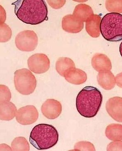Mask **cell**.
Instances as JSON below:
<instances>
[{"label":"cell","mask_w":122,"mask_h":151,"mask_svg":"<svg viewBox=\"0 0 122 151\" xmlns=\"http://www.w3.org/2000/svg\"><path fill=\"white\" fill-rule=\"evenodd\" d=\"M107 151H122V141H114L110 142L107 147Z\"/></svg>","instance_id":"25"},{"label":"cell","mask_w":122,"mask_h":151,"mask_svg":"<svg viewBox=\"0 0 122 151\" xmlns=\"http://www.w3.org/2000/svg\"><path fill=\"white\" fill-rule=\"evenodd\" d=\"M106 111L114 120L122 122V98L114 97L106 102Z\"/></svg>","instance_id":"10"},{"label":"cell","mask_w":122,"mask_h":151,"mask_svg":"<svg viewBox=\"0 0 122 151\" xmlns=\"http://www.w3.org/2000/svg\"><path fill=\"white\" fill-rule=\"evenodd\" d=\"M103 101V95L97 88L93 86H86L77 95L76 99L77 111L84 117L88 118L94 117L99 112Z\"/></svg>","instance_id":"2"},{"label":"cell","mask_w":122,"mask_h":151,"mask_svg":"<svg viewBox=\"0 0 122 151\" xmlns=\"http://www.w3.org/2000/svg\"><path fill=\"white\" fill-rule=\"evenodd\" d=\"M91 63L95 70L99 72L110 71L112 69L110 59L104 54L97 53L94 55L92 59Z\"/></svg>","instance_id":"12"},{"label":"cell","mask_w":122,"mask_h":151,"mask_svg":"<svg viewBox=\"0 0 122 151\" xmlns=\"http://www.w3.org/2000/svg\"><path fill=\"white\" fill-rule=\"evenodd\" d=\"M74 150L77 151H95V146L89 142L81 141L77 142L74 146Z\"/></svg>","instance_id":"23"},{"label":"cell","mask_w":122,"mask_h":151,"mask_svg":"<svg viewBox=\"0 0 122 151\" xmlns=\"http://www.w3.org/2000/svg\"><path fill=\"white\" fill-rule=\"evenodd\" d=\"M101 17L92 14L86 22L85 29L89 35L92 37H98L100 35Z\"/></svg>","instance_id":"13"},{"label":"cell","mask_w":122,"mask_h":151,"mask_svg":"<svg viewBox=\"0 0 122 151\" xmlns=\"http://www.w3.org/2000/svg\"><path fill=\"white\" fill-rule=\"evenodd\" d=\"M1 102L10 101L11 98V93L7 86L1 85Z\"/></svg>","instance_id":"24"},{"label":"cell","mask_w":122,"mask_h":151,"mask_svg":"<svg viewBox=\"0 0 122 151\" xmlns=\"http://www.w3.org/2000/svg\"><path fill=\"white\" fill-rule=\"evenodd\" d=\"M97 81L99 85L105 90H111L115 86V77L109 70L99 72L97 76Z\"/></svg>","instance_id":"15"},{"label":"cell","mask_w":122,"mask_h":151,"mask_svg":"<svg viewBox=\"0 0 122 151\" xmlns=\"http://www.w3.org/2000/svg\"><path fill=\"white\" fill-rule=\"evenodd\" d=\"M75 68L76 67L74 61L67 57H60L56 62V70L62 77H64L69 71Z\"/></svg>","instance_id":"18"},{"label":"cell","mask_w":122,"mask_h":151,"mask_svg":"<svg viewBox=\"0 0 122 151\" xmlns=\"http://www.w3.org/2000/svg\"><path fill=\"white\" fill-rule=\"evenodd\" d=\"M93 14V11L90 6L81 4L76 6L73 15L78 20L84 22Z\"/></svg>","instance_id":"17"},{"label":"cell","mask_w":122,"mask_h":151,"mask_svg":"<svg viewBox=\"0 0 122 151\" xmlns=\"http://www.w3.org/2000/svg\"><path fill=\"white\" fill-rule=\"evenodd\" d=\"M11 147L13 151L30 150V146L29 142L25 137H16L12 142Z\"/></svg>","instance_id":"20"},{"label":"cell","mask_w":122,"mask_h":151,"mask_svg":"<svg viewBox=\"0 0 122 151\" xmlns=\"http://www.w3.org/2000/svg\"><path fill=\"white\" fill-rule=\"evenodd\" d=\"M100 33L108 41L118 42L122 40V14L117 13L106 14L101 20Z\"/></svg>","instance_id":"4"},{"label":"cell","mask_w":122,"mask_h":151,"mask_svg":"<svg viewBox=\"0 0 122 151\" xmlns=\"http://www.w3.org/2000/svg\"><path fill=\"white\" fill-rule=\"evenodd\" d=\"M106 9L110 13H122V1L108 0L106 1Z\"/></svg>","instance_id":"21"},{"label":"cell","mask_w":122,"mask_h":151,"mask_svg":"<svg viewBox=\"0 0 122 151\" xmlns=\"http://www.w3.org/2000/svg\"><path fill=\"white\" fill-rule=\"evenodd\" d=\"M62 28L65 32L77 34L83 29L84 23L77 19L73 14H68L62 19Z\"/></svg>","instance_id":"11"},{"label":"cell","mask_w":122,"mask_h":151,"mask_svg":"<svg viewBox=\"0 0 122 151\" xmlns=\"http://www.w3.org/2000/svg\"><path fill=\"white\" fill-rule=\"evenodd\" d=\"M49 5L54 9H58L62 8L65 4L66 1H48Z\"/></svg>","instance_id":"26"},{"label":"cell","mask_w":122,"mask_h":151,"mask_svg":"<svg viewBox=\"0 0 122 151\" xmlns=\"http://www.w3.org/2000/svg\"><path fill=\"white\" fill-rule=\"evenodd\" d=\"M105 134L108 139L112 141L122 140V125L110 124L107 126Z\"/></svg>","instance_id":"19"},{"label":"cell","mask_w":122,"mask_h":151,"mask_svg":"<svg viewBox=\"0 0 122 151\" xmlns=\"http://www.w3.org/2000/svg\"><path fill=\"white\" fill-rule=\"evenodd\" d=\"M59 133L51 125L41 124L35 126L30 134V141L38 150L49 149L57 144Z\"/></svg>","instance_id":"3"},{"label":"cell","mask_w":122,"mask_h":151,"mask_svg":"<svg viewBox=\"0 0 122 151\" xmlns=\"http://www.w3.org/2000/svg\"><path fill=\"white\" fill-rule=\"evenodd\" d=\"M14 13L24 23L37 25L48 19L47 6L42 0H19L12 4Z\"/></svg>","instance_id":"1"},{"label":"cell","mask_w":122,"mask_h":151,"mask_svg":"<svg viewBox=\"0 0 122 151\" xmlns=\"http://www.w3.org/2000/svg\"><path fill=\"white\" fill-rule=\"evenodd\" d=\"M116 79V83L119 87L122 88V72L117 75Z\"/></svg>","instance_id":"27"},{"label":"cell","mask_w":122,"mask_h":151,"mask_svg":"<svg viewBox=\"0 0 122 151\" xmlns=\"http://www.w3.org/2000/svg\"><path fill=\"white\" fill-rule=\"evenodd\" d=\"M12 36V31L10 27L6 24H1V42H5L9 41Z\"/></svg>","instance_id":"22"},{"label":"cell","mask_w":122,"mask_h":151,"mask_svg":"<svg viewBox=\"0 0 122 151\" xmlns=\"http://www.w3.org/2000/svg\"><path fill=\"white\" fill-rule=\"evenodd\" d=\"M15 88L21 94L29 95L34 92L37 81L33 73L26 68L16 70L14 73Z\"/></svg>","instance_id":"5"},{"label":"cell","mask_w":122,"mask_h":151,"mask_svg":"<svg viewBox=\"0 0 122 151\" xmlns=\"http://www.w3.org/2000/svg\"><path fill=\"white\" fill-rule=\"evenodd\" d=\"M38 111L34 106H27L19 108L16 114L17 121L23 125L32 124L37 120Z\"/></svg>","instance_id":"8"},{"label":"cell","mask_w":122,"mask_h":151,"mask_svg":"<svg viewBox=\"0 0 122 151\" xmlns=\"http://www.w3.org/2000/svg\"><path fill=\"white\" fill-rule=\"evenodd\" d=\"M41 110L43 114L48 119H54L61 114L62 106L58 101L48 99L43 104Z\"/></svg>","instance_id":"9"},{"label":"cell","mask_w":122,"mask_h":151,"mask_svg":"<svg viewBox=\"0 0 122 151\" xmlns=\"http://www.w3.org/2000/svg\"><path fill=\"white\" fill-rule=\"evenodd\" d=\"M17 47L24 52L34 51L38 43V38L35 32L31 30H25L20 32L15 38Z\"/></svg>","instance_id":"6"},{"label":"cell","mask_w":122,"mask_h":151,"mask_svg":"<svg viewBox=\"0 0 122 151\" xmlns=\"http://www.w3.org/2000/svg\"><path fill=\"white\" fill-rule=\"evenodd\" d=\"M64 78L69 83L76 85L83 84L87 80V74L85 72L76 68L69 71Z\"/></svg>","instance_id":"14"},{"label":"cell","mask_w":122,"mask_h":151,"mask_svg":"<svg viewBox=\"0 0 122 151\" xmlns=\"http://www.w3.org/2000/svg\"><path fill=\"white\" fill-rule=\"evenodd\" d=\"M119 51L120 53L121 56L122 57V42L120 44V45Z\"/></svg>","instance_id":"28"},{"label":"cell","mask_w":122,"mask_h":151,"mask_svg":"<svg viewBox=\"0 0 122 151\" xmlns=\"http://www.w3.org/2000/svg\"><path fill=\"white\" fill-rule=\"evenodd\" d=\"M28 67L30 70L36 74L46 72L50 67V59L43 54H35L28 59Z\"/></svg>","instance_id":"7"},{"label":"cell","mask_w":122,"mask_h":151,"mask_svg":"<svg viewBox=\"0 0 122 151\" xmlns=\"http://www.w3.org/2000/svg\"><path fill=\"white\" fill-rule=\"evenodd\" d=\"M17 112L14 104L10 101L1 102V119L10 121L16 116Z\"/></svg>","instance_id":"16"}]
</instances>
